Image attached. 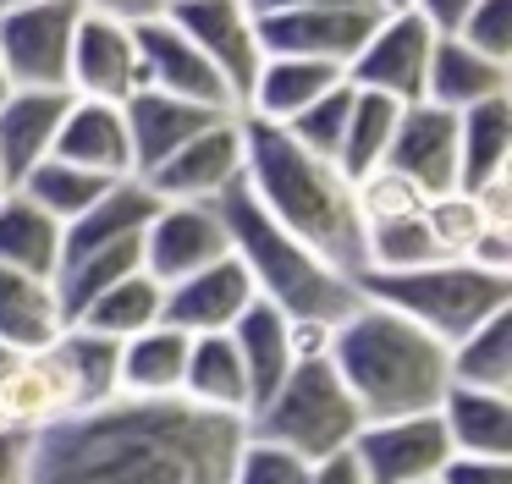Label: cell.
<instances>
[{"label":"cell","mask_w":512,"mask_h":484,"mask_svg":"<svg viewBox=\"0 0 512 484\" xmlns=\"http://www.w3.org/2000/svg\"><path fill=\"white\" fill-rule=\"evenodd\" d=\"M248 424L177 402H133L67 413L34 435L28 484H226Z\"/></svg>","instance_id":"obj_1"},{"label":"cell","mask_w":512,"mask_h":484,"mask_svg":"<svg viewBox=\"0 0 512 484\" xmlns=\"http://www.w3.org/2000/svg\"><path fill=\"white\" fill-rule=\"evenodd\" d=\"M243 187L287 237H298L325 264L358 275L364 264V220L353 204V182L336 165L314 160L281 127L243 121Z\"/></svg>","instance_id":"obj_2"},{"label":"cell","mask_w":512,"mask_h":484,"mask_svg":"<svg viewBox=\"0 0 512 484\" xmlns=\"http://www.w3.org/2000/svg\"><path fill=\"white\" fill-rule=\"evenodd\" d=\"M331 369L347 385L358 418H408V413H435L441 391L452 385L446 374V347L391 308H375L358 297V308L331 330Z\"/></svg>","instance_id":"obj_3"},{"label":"cell","mask_w":512,"mask_h":484,"mask_svg":"<svg viewBox=\"0 0 512 484\" xmlns=\"http://www.w3.org/2000/svg\"><path fill=\"white\" fill-rule=\"evenodd\" d=\"M215 209H221L232 259L243 264V275L254 281L259 303L281 308L287 319H314V325H342L358 308L353 275L325 264L320 253H309L298 237H287V231L248 198L243 182H237Z\"/></svg>","instance_id":"obj_4"},{"label":"cell","mask_w":512,"mask_h":484,"mask_svg":"<svg viewBox=\"0 0 512 484\" xmlns=\"http://www.w3.org/2000/svg\"><path fill=\"white\" fill-rule=\"evenodd\" d=\"M358 297L375 308H391L413 330L435 336L441 347H457L468 330L512 308V275L479 270L474 259H435L397 275H353Z\"/></svg>","instance_id":"obj_5"},{"label":"cell","mask_w":512,"mask_h":484,"mask_svg":"<svg viewBox=\"0 0 512 484\" xmlns=\"http://www.w3.org/2000/svg\"><path fill=\"white\" fill-rule=\"evenodd\" d=\"M358 429H364V418H358L347 385L336 380L331 358L292 363L287 380L248 413V435L292 451V457L309 462V468L325 457H342Z\"/></svg>","instance_id":"obj_6"},{"label":"cell","mask_w":512,"mask_h":484,"mask_svg":"<svg viewBox=\"0 0 512 484\" xmlns=\"http://www.w3.org/2000/svg\"><path fill=\"white\" fill-rule=\"evenodd\" d=\"M83 22V0H39L0 11V66L12 88H56L67 94L72 33Z\"/></svg>","instance_id":"obj_7"},{"label":"cell","mask_w":512,"mask_h":484,"mask_svg":"<svg viewBox=\"0 0 512 484\" xmlns=\"http://www.w3.org/2000/svg\"><path fill=\"white\" fill-rule=\"evenodd\" d=\"M166 17L193 39V50L215 66V77L226 83L232 105L243 110L248 83H254L259 66H265L254 6H248V0H177V6H166Z\"/></svg>","instance_id":"obj_8"},{"label":"cell","mask_w":512,"mask_h":484,"mask_svg":"<svg viewBox=\"0 0 512 484\" xmlns=\"http://www.w3.org/2000/svg\"><path fill=\"white\" fill-rule=\"evenodd\" d=\"M430 55H435V33L424 28L413 11H386L375 22V33L364 39V50L347 66V83L358 94L391 99V105H424V77H430Z\"/></svg>","instance_id":"obj_9"},{"label":"cell","mask_w":512,"mask_h":484,"mask_svg":"<svg viewBox=\"0 0 512 484\" xmlns=\"http://www.w3.org/2000/svg\"><path fill=\"white\" fill-rule=\"evenodd\" d=\"M243 116H221L204 127L193 143H182L166 165H155L138 182L160 198V204H221L237 182H243Z\"/></svg>","instance_id":"obj_10"},{"label":"cell","mask_w":512,"mask_h":484,"mask_svg":"<svg viewBox=\"0 0 512 484\" xmlns=\"http://www.w3.org/2000/svg\"><path fill=\"white\" fill-rule=\"evenodd\" d=\"M347 451H353V462L364 468L369 484H435L441 468L452 462V440H446L435 413L364 424Z\"/></svg>","instance_id":"obj_11"},{"label":"cell","mask_w":512,"mask_h":484,"mask_svg":"<svg viewBox=\"0 0 512 484\" xmlns=\"http://www.w3.org/2000/svg\"><path fill=\"white\" fill-rule=\"evenodd\" d=\"M375 22H380V11H369V6L270 11V17H259V44H265V55H298V61H325L336 72H347L353 55L364 50V39L375 33Z\"/></svg>","instance_id":"obj_12"},{"label":"cell","mask_w":512,"mask_h":484,"mask_svg":"<svg viewBox=\"0 0 512 484\" xmlns=\"http://www.w3.org/2000/svg\"><path fill=\"white\" fill-rule=\"evenodd\" d=\"M144 275L160 281V292L188 275H199L204 264L226 259L232 242H226V226H221V209L215 204H160L155 220L144 226Z\"/></svg>","instance_id":"obj_13"},{"label":"cell","mask_w":512,"mask_h":484,"mask_svg":"<svg viewBox=\"0 0 512 484\" xmlns=\"http://www.w3.org/2000/svg\"><path fill=\"white\" fill-rule=\"evenodd\" d=\"M133 44H138V83L144 88L171 94V99H193V105H210V110H232L237 116V105L226 94V83L215 77V66L193 50V39L166 11L133 22Z\"/></svg>","instance_id":"obj_14"},{"label":"cell","mask_w":512,"mask_h":484,"mask_svg":"<svg viewBox=\"0 0 512 484\" xmlns=\"http://www.w3.org/2000/svg\"><path fill=\"white\" fill-rule=\"evenodd\" d=\"M138 44L133 22L83 11L78 33H72V61H67V94L94 99V105H127L138 94Z\"/></svg>","instance_id":"obj_15"},{"label":"cell","mask_w":512,"mask_h":484,"mask_svg":"<svg viewBox=\"0 0 512 484\" xmlns=\"http://www.w3.org/2000/svg\"><path fill=\"white\" fill-rule=\"evenodd\" d=\"M386 171H397L408 187H419L424 204L446 193H463V165H457V116L435 105H408L391 132Z\"/></svg>","instance_id":"obj_16"},{"label":"cell","mask_w":512,"mask_h":484,"mask_svg":"<svg viewBox=\"0 0 512 484\" xmlns=\"http://www.w3.org/2000/svg\"><path fill=\"white\" fill-rule=\"evenodd\" d=\"M248 303H254V281L226 253V259L204 264L199 275L166 286V297H160V325L182 330V336H226L248 314Z\"/></svg>","instance_id":"obj_17"},{"label":"cell","mask_w":512,"mask_h":484,"mask_svg":"<svg viewBox=\"0 0 512 484\" xmlns=\"http://www.w3.org/2000/svg\"><path fill=\"white\" fill-rule=\"evenodd\" d=\"M67 105L72 94H56V88H12L0 99V176L12 193L23 187L28 171H39L56 154Z\"/></svg>","instance_id":"obj_18"},{"label":"cell","mask_w":512,"mask_h":484,"mask_svg":"<svg viewBox=\"0 0 512 484\" xmlns=\"http://www.w3.org/2000/svg\"><path fill=\"white\" fill-rule=\"evenodd\" d=\"M122 116H127V143H133V176H149L182 143H193L204 127H215L232 110H210V105H193V99H171V94H155V88H138L122 105Z\"/></svg>","instance_id":"obj_19"},{"label":"cell","mask_w":512,"mask_h":484,"mask_svg":"<svg viewBox=\"0 0 512 484\" xmlns=\"http://www.w3.org/2000/svg\"><path fill=\"white\" fill-rule=\"evenodd\" d=\"M342 83H347V72H336V66H325V61L265 55V66H259V77L248 83V99H243L237 116L259 121V127H287V121H298L303 110L320 105V99Z\"/></svg>","instance_id":"obj_20"},{"label":"cell","mask_w":512,"mask_h":484,"mask_svg":"<svg viewBox=\"0 0 512 484\" xmlns=\"http://www.w3.org/2000/svg\"><path fill=\"white\" fill-rule=\"evenodd\" d=\"M50 160L83 165V171L105 176V182H133V143H127V116L122 105H94V99H72L61 116V138Z\"/></svg>","instance_id":"obj_21"},{"label":"cell","mask_w":512,"mask_h":484,"mask_svg":"<svg viewBox=\"0 0 512 484\" xmlns=\"http://www.w3.org/2000/svg\"><path fill=\"white\" fill-rule=\"evenodd\" d=\"M182 402L199 407V413L248 424V413H254V391H248V374H243V358H237L232 336H188Z\"/></svg>","instance_id":"obj_22"},{"label":"cell","mask_w":512,"mask_h":484,"mask_svg":"<svg viewBox=\"0 0 512 484\" xmlns=\"http://www.w3.org/2000/svg\"><path fill=\"white\" fill-rule=\"evenodd\" d=\"M490 99H512V66L474 55L463 39H435L430 77H424V105L463 116V110L490 105Z\"/></svg>","instance_id":"obj_23"},{"label":"cell","mask_w":512,"mask_h":484,"mask_svg":"<svg viewBox=\"0 0 512 484\" xmlns=\"http://www.w3.org/2000/svg\"><path fill=\"white\" fill-rule=\"evenodd\" d=\"M452 457H512V396L474 391V385H446L435 402Z\"/></svg>","instance_id":"obj_24"},{"label":"cell","mask_w":512,"mask_h":484,"mask_svg":"<svg viewBox=\"0 0 512 484\" xmlns=\"http://www.w3.org/2000/svg\"><path fill=\"white\" fill-rule=\"evenodd\" d=\"M67 413H72V385H67V374H61V363L50 358V347L23 352V358L12 363V374L0 380V424L39 435V429L61 424Z\"/></svg>","instance_id":"obj_25"},{"label":"cell","mask_w":512,"mask_h":484,"mask_svg":"<svg viewBox=\"0 0 512 484\" xmlns=\"http://www.w3.org/2000/svg\"><path fill=\"white\" fill-rule=\"evenodd\" d=\"M226 336H232L237 358H243L248 391H254V407H259L292 374V363H298V347H292V319L281 314V308H270V303H259V297H254L248 314L237 319Z\"/></svg>","instance_id":"obj_26"},{"label":"cell","mask_w":512,"mask_h":484,"mask_svg":"<svg viewBox=\"0 0 512 484\" xmlns=\"http://www.w3.org/2000/svg\"><path fill=\"white\" fill-rule=\"evenodd\" d=\"M155 209H160V198L149 193L138 176L133 182H116L100 204L83 209V215L61 231V259H72V253H94V248H116V242H138L144 226L155 220Z\"/></svg>","instance_id":"obj_27"},{"label":"cell","mask_w":512,"mask_h":484,"mask_svg":"<svg viewBox=\"0 0 512 484\" xmlns=\"http://www.w3.org/2000/svg\"><path fill=\"white\" fill-rule=\"evenodd\" d=\"M50 358L61 363L72 385V413L83 407H105L122 396V341L111 336H94L83 325H67L56 341H50Z\"/></svg>","instance_id":"obj_28"},{"label":"cell","mask_w":512,"mask_h":484,"mask_svg":"<svg viewBox=\"0 0 512 484\" xmlns=\"http://www.w3.org/2000/svg\"><path fill=\"white\" fill-rule=\"evenodd\" d=\"M188 374V336L171 325H155L144 336L122 341V396L133 402H177Z\"/></svg>","instance_id":"obj_29"},{"label":"cell","mask_w":512,"mask_h":484,"mask_svg":"<svg viewBox=\"0 0 512 484\" xmlns=\"http://www.w3.org/2000/svg\"><path fill=\"white\" fill-rule=\"evenodd\" d=\"M0 270L34 275V281H56L61 270V220H50L23 193L0 198Z\"/></svg>","instance_id":"obj_30"},{"label":"cell","mask_w":512,"mask_h":484,"mask_svg":"<svg viewBox=\"0 0 512 484\" xmlns=\"http://www.w3.org/2000/svg\"><path fill=\"white\" fill-rule=\"evenodd\" d=\"M457 165H463V193L512 176V99H490L457 116Z\"/></svg>","instance_id":"obj_31"},{"label":"cell","mask_w":512,"mask_h":484,"mask_svg":"<svg viewBox=\"0 0 512 484\" xmlns=\"http://www.w3.org/2000/svg\"><path fill=\"white\" fill-rule=\"evenodd\" d=\"M61 330H67V319H61L56 286L17 275V270H0V347L45 352Z\"/></svg>","instance_id":"obj_32"},{"label":"cell","mask_w":512,"mask_h":484,"mask_svg":"<svg viewBox=\"0 0 512 484\" xmlns=\"http://www.w3.org/2000/svg\"><path fill=\"white\" fill-rule=\"evenodd\" d=\"M160 297H166L160 281H149L144 270H133L127 281L105 286L72 325L94 330V336H111V341H133V336H144V330L160 325Z\"/></svg>","instance_id":"obj_33"},{"label":"cell","mask_w":512,"mask_h":484,"mask_svg":"<svg viewBox=\"0 0 512 484\" xmlns=\"http://www.w3.org/2000/svg\"><path fill=\"white\" fill-rule=\"evenodd\" d=\"M446 374H452V385L512 396V308L485 319L479 330H468L457 347H446Z\"/></svg>","instance_id":"obj_34"},{"label":"cell","mask_w":512,"mask_h":484,"mask_svg":"<svg viewBox=\"0 0 512 484\" xmlns=\"http://www.w3.org/2000/svg\"><path fill=\"white\" fill-rule=\"evenodd\" d=\"M353 88V83H347ZM397 116L402 105L391 99H375V94H358L353 88V110H347V132H342V149H336V171L347 182H364L369 171H380L391 154V132H397Z\"/></svg>","instance_id":"obj_35"},{"label":"cell","mask_w":512,"mask_h":484,"mask_svg":"<svg viewBox=\"0 0 512 484\" xmlns=\"http://www.w3.org/2000/svg\"><path fill=\"white\" fill-rule=\"evenodd\" d=\"M116 182H105V176L83 171V165H67V160H45L39 171L23 176V187L17 193L28 198V204H39L50 220H61V231L72 226V220L83 215V209H94L105 193H111Z\"/></svg>","instance_id":"obj_36"},{"label":"cell","mask_w":512,"mask_h":484,"mask_svg":"<svg viewBox=\"0 0 512 484\" xmlns=\"http://www.w3.org/2000/svg\"><path fill=\"white\" fill-rule=\"evenodd\" d=\"M347 110H353V88H331V94L320 99V105H309L298 121H287V138L298 143V149H309L314 160L336 165V149H342V132H347Z\"/></svg>","instance_id":"obj_37"},{"label":"cell","mask_w":512,"mask_h":484,"mask_svg":"<svg viewBox=\"0 0 512 484\" xmlns=\"http://www.w3.org/2000/svg\"><path fill=\"white\" fill-rule=\"evenodd\" d=\"M226 484H309V462H298L292 451L270 446V440L243 435L237 462H232V479Z\"/></svg>","instance_id":"obj_38"},{"label":"cell","mask_w":512,"mask_h":484,"mask_svg":"<svg viewBox=\"0 0 512 484\" xmlns=\"http://www.w3.org/2000/svg\"><path fill=\"white\" fill-rule=\"evenodd\" d=\"M452 39H463L474 55L496 66H512V0H479Z\"/></svg>","instance_id":"obj_39"},{"label":"cell","mask_w":512,"mask_h":484,"mask_svg":"<svg viewBox=\"0 0 512 484\" xmlns=\"http://www.w3.org/2000/svg\"><path fill=\"white\" fill-rule=\"evenodd\" d=\"M435 484H512V457H452Z\"/></svg>","instance_id":"obj_40"},{"label":"cell","mask_w":512,"mask_h":484,"mask_svg":"<svg viewBox=\"0 0 512 484\" xmlns=\"http://www.w3.org/2000/svg\"><path fill=\"white\" fill-rule=\"evenodd\" d=\"M474 6H479V0H408V11L435 33V39H452V33L468 22V11H474Z\"/></svg>","instance_id":"obj_41"},{"label":"cell","mask_w":512,"mask_h":484,"mask_svg":"<svg viewBox=\"0 0 512 484\" xmlns=\"http://www.w3.org/2000/svg\"><path fill=\"white\" fill-rule=\"evenodd\" d=\"M28 462H34V435L0 424V484H28Z\"/></svg>","instance_id":"obj_42"},{"label":"cell","mask_w":512,"mask_h":484,"mask_svg":"<svg viewBox=\"0 0 512 484\" xmlns=\"http://www.w3.org/2000/svg\"><path fill=\"white\" fill-rule=\"evenodd\" d=\"M83 11H100V17H116V22H144V17H160L166 0H83Z\"/></svg>","instance_id":"obj_43"},{"label":"cell","mask_w":512,"mask_h":484,"mask_svg":"<svg viewBox=\"0 0 512 484\" xmlns=\"http://www.w3.org/2000/svg\"><path fill=\"white\" fill-rule=\"evenodd\" d=\"M309 484H369L364 468L353 462V451H342V457H325L309 468Z\"/></svg>","instance_id":"obj_44"},{"label":"cell","mask_w":512,"mask_h":484,"mask_svg":"<svg viewBox=\"0 0 512 484\" xmlns=\"http://www.w3.org/2000/svg\"><path fill=\"white\" fill-rule=\"evenodd\" d=\"M248 6H254L259 17H270V11H314V6H369V0H248Z\"/></svg>","instance_id":"obj_45"},{"label":"cell","mask_w":512,"mask_h":484,"mask_svg":"<svg viewBox=\"0 0 512 484\" xmlns=\"http://www.w3.org/2000/svg\"><path fill=\"white\" fill-rule=\"evenodd\" d=\"M23 358V352H12V347H0V380H6V374H12V363Z\"/></svg>","instance_id":"obj_46"},{"label":"cell","mask_w":512,"mask_h":484,"mask_svg":"<svg viewBox=\"0 0 512 484\" xmlns=\"http://www.w3.org/2000/svg\"><path fill=\"white\" fill-rule=\"evenodd\" d=\"M369 6H375L380 17H386V11H408V0H369Z\"/></svg>","instance_id":"obj_47"},{"label":"cell","mask_w":512,"mask_h":484,"mask_svg":"<svg viewBox=\"0 0 512 484\" xmlns=\"http://www.w3.org/2000/svg\"><path fill=\"white\" fill-rule=\"evenodd\" d=\"M17 6H39V0H0V11H17Z\"/></svg>","instance_id":"obj_48"},{"label":"cell","mask_w":512,"mask_h":484,"mask_svg":"<svg viewBox=\"0 0 512 484\" xmlns=\"http://www.w3.org/2000/svg\"><path fill=\"white\" fill-rule=\"evenodd\" d=\"M6 94H12V83H6V66H0V99H6Z\"/></svg>","instance_id":"obj_49"},{"label":"cell","mask_w":512,"mask_h":484,"mask_svg":"<svg viewBox=\"0 0 512 484\" xmlns=\"http://www.w3.org/2000/svg\"><path fill=\"white\" fill-rule=\"evenodd\" d=\"M6 193H12V187H6V176H0V198H6Z\"/></svg>","instance_id":"obj_50"},{"label":"cell","mask_w":512,"mask_h":484,"mask_svg":"<svg viewBox=\"0 0 512 484\" xmlns=\"http://www.w3.org/2000/svg\"><path fill=\"white\" fill-rule=\"evenodd\" d=\"M166 6H177V0H166Z\"/></svg>","instance_id":"obj_51"}]
</instances>
